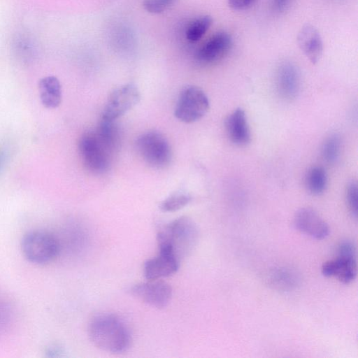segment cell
Listing matches in <instances>:
<instances>
[{
	"instance_id": "cell-1",
	"label": "cell",
	"mask_w": 358,
	"mask_h": 358,
	"mask_svg": "<svg viewBox=\"0 0 358 358\" xmlns=\"http://www.w3.org/2000/svg\"><path fill=\"white\" fill-rule=\"evenodd\" d=\"M89 337L94 346L110 353H122L130 347V332L123 321L114 315L94 317L89 325Z\"/></svg>"
},
{
	"instance_id": "cell-2",
	"label": "cell",
	"mask_w": 358,
	"mask_h": 358,
	"mask_svg": "<svg viewBox=\"0 0 358 358\" xmlns=\"http://www.w3.org/2000/svg\"><path fill=\"white\" fill-rule=\"evenodd\" d=\"M116 148L97 129L84 133L78 142L83 164L87 170L96 175L103 174L108 171Z\"/></svg>"
},
{
	"instance_id": "cell-3",
	"label": "cell",
	"mask_w": 358,
	"mask_h": 358,
	"mask_svg": "<svg viewBox=\"0 0 358 358\" xmlns=\"http://www.w3.org/2000/svg\"><path fill=\"white\" fill-rule=\"evenodd\" d=\"M198 238V231L194 222L187 217H180L157 234L158 244L169 245L175 255L180 261L195 245Z\"/></svg>"
},
{
	"instance_id": "cell-4",
	"label": "cell",
	"mask_w": 358,
	"mask_h": 358,
	"mask_svg": "<svg viewBox=\"0 0 358 358\" xmlns=\"http://www.w3.org/2000/svg\"><path fill=\"white\" fill-rule=\"evenodd\" d=\"M20 247L23 256L29 262L38 265L52 262L60 250L57 238L43 230H33L25 234Z\"/></svg>"
},
{
	"instance_id": "cell-5",
	"label": "cell",
	"mask_w": 358,
	"mask_h": 358,
	"mask_svg": "<svg viewBox=\"0 0 358 358\" xmlns=\"http://www.w3.org/2000/svg\"><path fill=\"white\" fill-rule=\"evenodd\" d=\"M138 154L150 166L161 169L172 159V150L167 138L160 132L151 131L140 135L135 143Z\"/></svg>"
},
{
	"instance_id": "cell-6",
	"label": "cell",
	"mask_w": 358,
	"mask_h": 358,
	"mask_svg": "<svg viewBox=\"0 0 358 358\" xmlns=\"http://www.w3.org/2000/svg\"><path fill=\"white\" fill-rule=\"evenodd\" d=\"M209 107V100L204 91L197 86L189 85L178 96L174 115L182 122L192 123L201 119Z\"/></svg>"
},
{
	"instance_id": "cell-7",
	"label": "cell",
	"mask_w": 358,
	"mask_h": 358,
	"mask_svg": "<svg viewBox=\"0 0 358 358\" xmlns=\"http://www.w3.org/2000/svg\"><path fill=\"white\" fill-rule=\"evenodd\" d=\"M140 99V91L133 83L115 89L108 98L101 119L115 121L134 108Z\"/></svg>"
},
{
	"instance_id": "cell-8",
	"label": "cell",
	"mask_w": 358,
	"mask_h": 358,
	"mask_svg": "<svg viewBox=\"0 0 358 358\" xmlns=\"http://www.w3.org/2000/svg\"><path fill=\"white\" fill-rule=\"evenodd\" d=\"M128 292L141 301L157 308L166 307L172 296L171 287L158 280L134 285Z\"/></svg>"
},
{
	"instance_id": "cell-9",
	"label": "cell",
	"mask_w": 358,
	"mask_h": 358,
	"mask_svg": "<svg viewBox=\"0 0 358 358\" xmlns=\"http://www.w3.org/2000/svg\"><path fill=\"white\" fill-rule=\"evenodd\" d=\"M233 39L227 31H220L211 36L196 52V59L202 63L219 61L231 49Z\"/></svg>"
},
{
	"instance_id": "cell-10",
	"label": "cell",
	"mask_w": 358,
	"mask_h": 358,
	"mask_svg": "<svg viewBox=\"0 0 358 358\" xmlns=\"http://www.w3.org/2000/svg\"><path fill=\"white\" fill-rule=\"evenodd\" d=\"M294 224L299 231L315 239H324L329 234L327 223L310 208H301L296 212Z\"/></svg>"
},
{
	"instance_id": "cell-11",
	"label": "cell",
	"mask_w": 358,
	"mask_h": 358,
	"mask_svg": "<svg viewBox=\"0 0 358 358\" xmlns=\"http://www.w3.org/2000/svg\"><path fill=\"white\" fill-rule=\"evenodd\" d=\"M180 260L171 252L159 250V254L148 259L143 273L148 280H159L174 274L178 269Z\"/></svg>"
},
{
	"instance_id": "cell-12",
	"label": "cell",
	"mask_w": 358,
	"mask_h": 358,
	"mask_svg": "<svg viewBox=\"0 0 358 358\" xmlns=\"http://www.w3.org/2000/svg\"><path fill=\"white\" fill-rule=\"evenodd\" d=\"M276 87L282 98L286 100L296 98L300 87V73L294 64L284 62L280 64L276 72Z\"/></svg>"
},
{
	"instance_id": "cell-13",
	"label": "cell",
	"mask_w": 358,
	"mask_h": 358,
	"mask_svg": "<svg viewBox=\"0 0 358 358\" xmlns=\"http://www.w3.org/2000/svg\"><path fill=\"white\" fill-rule=\"evenodd\" d=\"M297 43L308 60L317 64L323 52V42L319 31L312 24H306L299 30Z\"/></svg>"
},
{
	"instance_id": "cell-14",
	"label": "cell",
	"mask_w": 358,
	"mask_h": 358,
	"mask_svg": "<svg viewBox=\"0 0 358 358\" xmlns=\"http://www.w3.org/2000/svg\"><path fill=\"white\" fill-rule=\"evenodd\" d=\"M225 129L229 140L234 144L243 146L250 142V130L243 108H236L227 116Z\"/></svg>"
},
{
	"instance_id": "cell-15",
	"label": "cell",
	"mask_w": 358,
	"mask_h": 358,
	"mask_svg": "<svg viewBox=\"0 0 358 358\" xmlns=\"http://www.w3.org/2000/svg\"><path fill=\"white\" fill-rule=\"evenodd\" d=\"M322 273L326 277H334L343 283H350L357 276L356 257L338 255L336 259L324 263Z\"/></svg>"
},
{
	"instance_id": "cell-16",
	"label": "cell",
	"mask_w": 358,
	"mask_h": 358,
	"mask_svg": "<svg viewBox=\"0 0 358 358\" xmlns=\"http://www.w3.org/2000/svg\"><path fill=\"white\" fill-rule=\"evenodd\" d=\"M40 99L48 108L58 107L62 101V87L59 80L53 76L41 78L38 83Z\"/></svg>"
},
{
	"instance_id": "cell-17",
	"label": "cell",
	"mask_w": 358,
	"mask_h": 358,
	"mask_svg": "<svg viewBox=\"0 0 358 358\" xmlns=\"http://www.w3.org/2000/svg\"><path fill=\"white\" fill-rule=\"evenodd\" d=\"M270 284L282 291H290L296 287L299 278L296 272L287 268L273 269L268 275Z\"/></svg>"
},
{
	"instance_id": "cell-18",
	"label": "cell",
	"mask_w": 358,
	"mask_h": 358,
	"mask_svg": "<svg viewBox=\"0 0 358 358\" xmlns=\"http://www.w3.org/2000/svg\"><path fill=\"white\" fill-rule=\"evenodd\" d=\"M306 186L309 192L319 195L324 192L327 185V175L325 169L320 166L311 167L306 176Z\"/></svg>"
},
{
	"instance_id": "cell-19",
	"label": "cell",
	"mask_w": 358,
	"mask_h": 358,
	"mask_svg": "<svg viewBox=\"0 0 358 358\" xmlns=\"http://www.w3.org/2000/svg\"><path fill=\"white\" fill-rule=\"evenodd\" d=\"M213 23L210 15H205L196 17L187 26L185 31V37L191 43L199 41L207 32Z\"/></svg>"
},
{
	"instance_id": "cell-20",
	"label": "cell",
	"mask_w": 358,
	"mask_h": 358,
	"mask_svg": "<svg viewBox=\"0 0 358 358\" xmlns=\"http://www.w3.org/2000/svg\"><path fill=\"white\" fill-rule=\"evenodd\" d=\"M341 148V141L340 136L337 134H333L328 136L322 146V156L327 162H335L340 155Z\"/></svg>"
},
{
	"instance_id": "cell-21",
	"label": "cell",
	"mask_w": 358,
	"mask_h": 358,
	"mask_svg": "<svg viewBox=\"0 0 358 358\" xmlns=\"http://www.w3.org/2000/svg\"><path fill=\"white\" fill-rule=\"evenodd\" d=\"M191 199L192 197L186 193L176 192L162 201L159 208L164 212L177 211L187 206Z\"/></svg>"
},
{
	"instance_id": "cell-22",
	"label": "cell",
	"mask_w": 358,
	"mask_h": 358,
	"mask_svg": "<svg viewBox=\"0 0 358 358\" xmlns=\"http://www.w3.org/2000/svg\"><path fill=\"white\" fill-rule=\"evenodd\" d=\"M178 0H144L143 6L144 9L152 14H160L173 5Z\"/></svg>"
},
{
	"instance_id": "cell-23",
	"label": "cell",
	"mask_w": 358,
	"mask_h": 358,
	"mask_svg": "<svg viewBox=\"0 0 358 358\" xmlns=\"http://www.w3.org/2000/svg\"><path fill=\"white\" fill-rule=\"evenodd\" d=\"M346 203L350 213L354 217L357 216V184L356 181L351 180L348 183L345 190Z\"/></svg>"
},
{
	"instance_id": "cell-24",
	"label": "cell",
	"mask_w": 358,
	"mask_h": 358,
	"mask_svg": "<svg viewBox=\"0 0 358 358\" xmlns=\"http://www.w3.org/2000/svg\"><path fill=\"white\" fill-rule=\"evenodd\" d=\"M338 255L357 257L356 247L355 244L348 240L343 241L340 243L338 248Z\"/></svg>"
},
{
	"instance_id": "cell-25",
	"label": "cell",
	"mask_w": 358,
	"mask_h": 358,
	"mask_svg": "<svg viewBox=\"0 0 358 358\" xmlns=\"http://www.w3.org/2000/svg\"><path fill=\"white\" fill-rule=\"evenodd\" d=\"M11 316L10 306L5 301L0 300V331L10 322Z\"/></svg>"
},
{
	"instance_id": "cell-26",
	"label": "cell",
	"mask_w": 358,
	"mask_h": 358,
	"mask_svg": "<svg viewBox=\"0 0 358 358\" xmlns=\"http://www.w3.org/2000/svg\"><path fill=\"white\" fill-rule=\"evenodd\" d=\"M257 0H227L228 6L234 10H244L251 8Z\"/></svg>"
},
{
	"instance_id": "cell-27",
	"label": "cell",
	"mask_w": 358,
	"mask_h": 358,
	"mask_svg": "<svg viewBox=\"0 0 358 358\" xmlns=\"http://www.w3.org/2000/svg\"><path fill=\"white\" fill-rule=\"evenodd\" d=\"M292 0H272V6L274 10L278 13L285 10Z\"/></svg>"
},
{
	"instance_id": "cell-28",
	"label": "cell",
	"mask_w": 358,
	"mask_h": 358,
	"mask_svg": "<svg viewBox=\"0 0 358 358\" xmlns=\"http://www.w3.org/2000/svg\"><path fill=\"white\" fill-rule=\"evenodd\" d=\"M6 152L3 150L0 149V172L4 165L6 161Z\"/></svg>"
}]
</instances>
